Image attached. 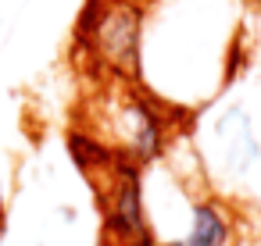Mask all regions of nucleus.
<instances>
[{
	"label": "nucleus",
	"mask_w": 261,
	"mask_h": 246,
	"mask_svg": "<svg viewBox=\"0 0 261 246\" xmlns=\"http://www.w3.org/2000/svg\"><path fill=\"white\" fill-rule=\"evenodd\" d=\"M72 153H75V164L93 182L100 221H104V246H158L143 210L140 164L108 150L86 132L72 136Z\"/></svg>",
	"instance_id": "obj_1"
},
{
	"label": "nucleus",
	"mask_w": 261,
	"mask_h": 246,
	"mask_svg": "<svg viewBox=\"0 0 261 246\" xmlns=\"http://www.w3.org/2000/svg\"><path fill=\"white\" fill-rule=\"evenodd\" d=\"M104 100H108V111L97 114V121H90L86 136H93L108 150L129 157L133 164L158 161L165 150V139H168L161 107L147 93L125 89V79H115V89Z\"/></svg>",
	"instance_id": "obj_2"
},
{
	"label": "nucleus",
	"mask_w": 261,
	"mask_h": 246,
	"mask_svg": "<svg viewBox=\"0 0 261 246\" xmlns=\"http://www.w3.org/2000/svg\"><path fill=\"white\" fill-rule=\"evenodd\" d=\"M140 29L143 11L133 0H90L79 22V43L115 79L133 82L140 75Z\"/></svg>",
	"instance_id": "obj_3"
},
{
	"label": "nucleus",
	"mask_w": 261,
	"mask_h": 246,
	"mask_svg": "<svg viewBox=\"0 0 261 246\" xmlns=\"http://www.w3.org/2000/svg\"><path fill=\"white\" fill-rule=\"evenodd\" d=\"M254 4H261V0H254Z\"/></svg>",
	"instance_id": "obj_5"
},
{
	"label": "nucleus",
	"mask_w": 261,
	"mask_h": 246,
	"mask_svg": "<svg viewBox=\"0 0 261 246\" xmlns=\"http://www.w3.org/2000/svg\"><path fill=\"white\" fill-rule=\"evenodd\" d=\"M158 246H232V221L229 210L215 200H197L190 207V228L182 239L158 242Z\"/></svg>",
	"instance_id": "obj_4"
},
{
	"label": "nucleus",
	"mask_w": 261,
	"mask_h": 246,
	"mask_svg": "<svg viewBox=\"0 0 261 246\" xmlns=\"http://www.w3.org/2000/svg\"><path fill=\"white\" fill-rule=\"evenodd\" d=\"M133 4H136V0H133Z\"/></svg>",
	"instance_id": "obj_6"
}]
</instances>
